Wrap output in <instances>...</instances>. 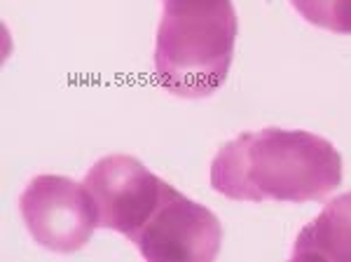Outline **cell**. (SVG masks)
<instances>
[{
    "label": "cell",
    "mask_w": 351,
    "mask_h": 262,
    "mask_svg": "<svg viewBox=\"0 0 351 262\" xmlns=\"http://www.w3.org/2000/svg\"><path fill=\"white\" fill-rule=\"evenodd\" d=\"M211 185L234 202H324L342 185V155L311 131H243L220 145Z\"/></svg>",
    "instance_id": "6da1fadb"
},
{
    "label": "cell",
    "mask_w": 351,
    "mask_h": 262,
    "mask_svg": "<svg viewBox=\"0 0 351 262\" xmlns=\"http://www.w3.org/2000/svg\"><path fill=\"white\" fill-rule=\"evenodd\" d=\"M239 21L232 0H164L155 75L178 99H206L230 75Z\"/></svg>",
    "instance_id": "7a4b0ae2"
},
{
    "label": "cell",
    "mask_w": 351,
    "mask_h": 262,
    "mask_svg": "<svg viewBox=\"0 0 351 262\" xmlns=\"http://www.w3.org/2000/svg\"><path fill=\"white\" fill-rule=\"evenodd\" d=\"M293 260L351 262V192L326 204L295 239Z\"/></svg>",
    "instance_id": "8992f818"
},
{
    "label": "cell",
    "mask_w": 351,
    "mask_h": 262,
    "mask_svg": "<svg viewBox=\"0 0 351 262\" xmlns=\"http://www.w3.org/2000/svg\"><path fill=\"white\" fill-rule=\"evenodd\" d=\"M167 180L132 155H108L89 169L84 187L89 190L99 227L132 239L155 213Z\"/></svg>",
    "instance_id": "5b68a950"
},
{
    "label": "cell",
    "mask_w": 351,
    "mask_h": 262,
    "mask_svg": "<svg viewBox=\"0 0 351 262\" xmlns=\"http://www.w3.org/2000/svg\"><path fill=\"white\" fill-rule=\"evenodd\" d=\"M28 235L54 253H75L99 227L96 204L84 183L66 176H36L19 197Z\"/></svg>",
    "instance_id": "3957f363"
},
{
    "label": "cell",
    "mask_w": 351,
    "mask_h": 262,
    "mask_svg": "<svg viewBox=\"0 0 351 262\" xmlns=\"http://www.w3.org/2000/svg\"><path fill=\"white\" fill-rule=\"evenodd\" d=\"M129 241L148 262H211L220 253L223 225L206 206L164 183L155 213Z\"/></svg>",
    "instance_id": "277c9868"
},
{
    "label": "cell",
    "mask_w": 351,
    "mask_h": 262,
    "mask_svg": "<svg viewBox=\"0 0 351 262\" xmlns=\"http://www.w3.org/2000/svg\"><path fill=\"white\" fill-rule=\"evenodd\" d=\"M291 5L311 26L351 36V0H291Z\"/></svg>",
    "instance_id": "52a82bcc"
}]
</instances>
